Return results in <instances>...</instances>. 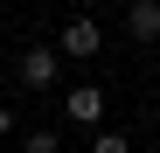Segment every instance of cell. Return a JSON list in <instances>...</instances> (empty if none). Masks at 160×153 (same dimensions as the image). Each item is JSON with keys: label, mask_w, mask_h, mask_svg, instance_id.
Returning <instances> with one entry per match:
<instances>
[{"label": "cell", "mask_w": 160, "mask_h": 153, "mask_svg": "<svg viewBox=\"0 0 160 153\" xmlns=\"http://www.w3.org/2000/svg\"><path fill=\"white\" fill-rule=\"evenodd\" d=\"M91 153H132V139H118V132H98V139H91Z\"/></svg>", "instance_id": "5"}, {"label": "cell", "mask_w": 160, "mask_h": 153, "mask_svg": "<svg viewBox=\"0 0 160 153\" xmlns=\"http://www.w3.org/2000/svg\"><path fill=\"white\" fill-rule=\"evenodd\" d=\"M125 35L132 42H160V0H132L125 7Z\"/></svg>", "instance_id": "4"}, {"label": "cell", "mask_w": 160, "mask_h": 153, "mask_svg": "<svg viewBox=\"0 0 160 153\" xmlns=\"http://www.w3.org/2000/svg\"><path fill=\"white\" fill-rule=\"evenodd\" d=\"M63 111H70L77 125H98V118H104V91H98V84H70V91H63Z\"/></svg>", "instance_id": "3"}, {"label": "cell", "mask_w": 160, "mask_h": 153, "mask_svg": "<svg viewBox=\"0 0 160 153\" xmlns=\"http://www.w3.org/2000/svg\"><path fill=\"white\" fill-rule=\"evenodd\" d=\"M84 7H104V0H84Z\"/></svg>", "instance_id": "9"}, {"label": "cell", "mask_w": 160, "mask_h": 153, "mask_svg": "<svg viewBox=\"0 0 160 153\" xmlns=\"http://www.w3.org/2000/svg\"><path fill=\"white\" fill-rule=\"evenodd\" d=\"M0 28H7V7H0Z\"/></svg>", "instance_id": "8"}, {"label": "cell", "mask_w": 160, "mask_h": 153, "mask_svg": "<svg viewBox=\"0 0 160 153\" xmlns=\"http://www.w3.org/2000/svg\"><path fill=\"white\" fill-rule=\"evenodd\" d=\"M21 153H56V132H28V139H21Z\"/></svg>", "instance_id": "6"}, {"label": "cell", "mask_w": 160, "mask_h": 153, "mask_svg": "<svg viewBox=\"0 0 160 153\" xmlns=\"http://www.w3.org/2000/svg\"><path fill=\"white\" fill-rule=\"evenodd\" d=\"M7 132H14V111H7V105H0V139H7Z\"/></svg>", "instance_id": "7"}, {"label": "cell", "mask_w": 160, "mask_h": 153, "mask_svg": "<svg viewBox=\"0 0 160 153\" xmlns=\"http://www.w3.org/2000/svg\"><path fill=\"white\" fill-rule=\"evenodd\" d=\"M98 49H104V28H98L91 14H77V21H63V56H70V63H91Z\"/></svg>", "instance_id": "2"}, {"label": "cell", "mask_w": 160, "mask_h": 153, "mask_svg": "<svg viewBox=\"0 0 160 153\" xmlns=\"http://www.w3.org/2000/svg\"><path fill=\"white\" fill-rule=\"evenodd\" d=\"M14 76L28 91H56L63 84V49H49V42H35V49H21V63H14Z\"/></svg>", "instance_id": "1"}]
</instances>
